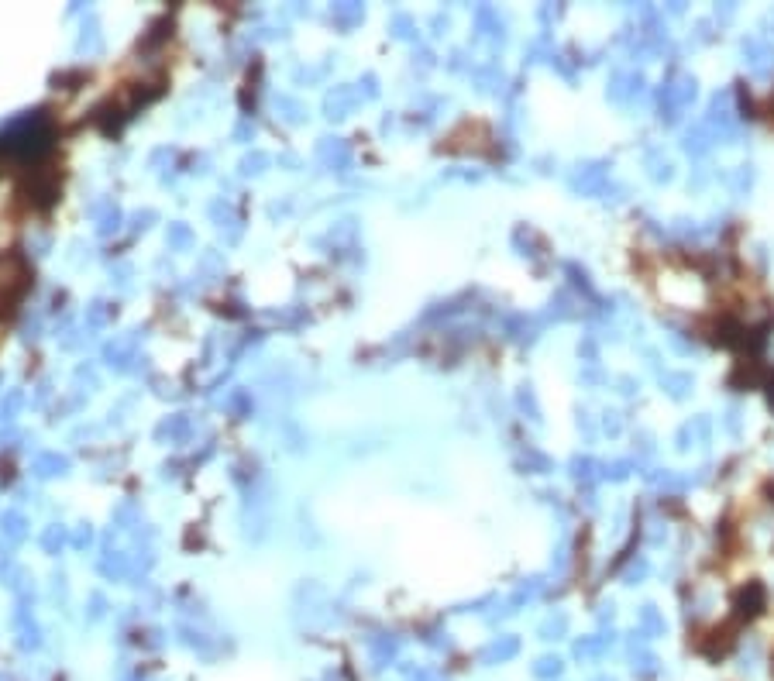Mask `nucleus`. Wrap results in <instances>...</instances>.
Returning <instances> with one entry per match:
<instances>
[{"label":"nucleus","mask_w":774,"mask_h":681,"mask_svg":"<svg viewBox=\"0 0 774 681\" xmlns=\"http://www.w3.org/2000/svg\"><path fill=\"white\" fill-rule=\"evenodd\" d=\"M760 609H764V588L757 582H750L747 588H740V595H736V616H740V620H754V616H760Z\"/></svg>","instance_id":"obj_1"}]
</instances>
